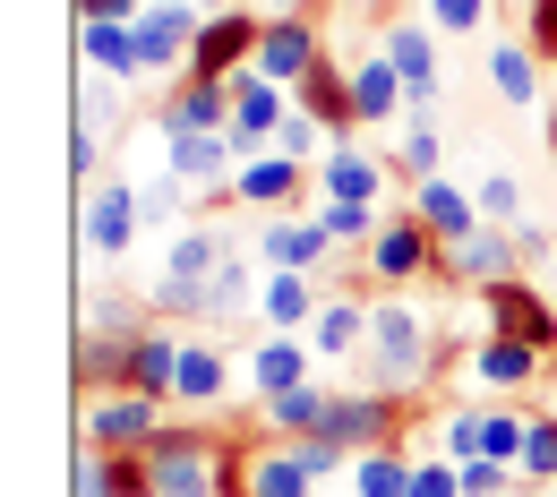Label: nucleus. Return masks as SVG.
Masks as SVG:
<instances>
[{
    "instance_id": "f257e3e1",
    "label": "nucleus",
    "mask_w": 557,
    "mask_h": 497,
    "mask_svg": "<svg viewBox=\"0 0 557 497\" xmlns=\"http://www.w3.org/2000/svg\"><path fill=\"white\" fill-rule=\"evenodd\" d=\"M369 386L377 395H412L420 377H429V326H420L404 300H386V309H369Z\"/></svg>"
},
{
    "instance_id": "f03ea898",
    "label": "nucleus",
    "mask_w": 557,
    "mask_h": 497,
    "mask_svg": "<svg viewBox=\"0 0 557 497\" xmlns=\"http://www.w3.org/2000/svg\"><path fill=\"white\" fill-rule=\"evenodd\" d=\"M258 44H267V17H249V9H214L207 26H198V44H189V86H232V77L258 61Z\"/></svg>"
},
{
    "instance_id": "7ed1b4c3",
    "label": "nucleus",
    "mask_w": 557,
    "mask_h": 497,
    "mask_svg": "<svg viewBox=\"0 0 557 497\" xmlns=\"http://www.w3.org/2000/svg\"><path fill=\"white\" fill-rule=\"evenodd\" d=\"M146 489L154 497H214L223 489V455H214L198 428H163L146 446Z\"/></svg>"
},
{
    "instance_id": "20e7f679",
    "label": "nucleus",
    "mask_w": 557,
    "mask_h": 497,
    "mask_svg": "<svg viewBox=\"0 0 557 497\" xmlns=\"http://www.w3.org/2000/svg\"><path fill=\"white\" fill-rule=\"evenodd\" d=\"M138 26V70H189V44H198V26H207V9L198 0H154V9H138L129 17Z\"/></svg>"
},
{
    "instance_id": "39448f33",
    "label": "nucleus",
    "mask_w": 557,
    "mask_h": 497,
    "mask_svg": "<svg viewBox=\"0 0 557 497\" xmlns=\"http://www.w3.org/2000/svg\"><path fill=\"white\" fill-rule=\"evenodd\" d=\"M154 437H163L154 428V395H138V386L86 403V446H103V455H146Z\"/></svg>"
},
{
    "instance_id": "423d86ee",
    "label": "nucleus",
    "mask_w": 557,
    "mask_h": 497,
    "mask_svg": "<svg viewBox=\"0 0 557 497\" xmlns=\"http://www.w3.org/2000/svg\"><path fill=\"white\" fill-rule=\"evenodd\" d=\"M318 61H326V44H318V26H309V17H267V44H258V61H249V70L267 77V86H300Z\"/></svg>"
},
{
    "instance_id": "0eeeda50",
    "label": "nucleus",
    "mask_w": 557,
    "mask_h": 497,
    "mask_svg": "<svg viewBox=\"0 0 557 497\" xmlns=\"http://www.w3.org/2000/svg\"><path fill=\"white\" fill-rule=\"evenodd\" d=\"M412 214H420V232L437 240V258H446V249H463L472 232H488L481 198H463L455 181H420V207H412Z\"/></svg>"
},
{
    "instance_id": "6e6552de",
    "label": "nucleus",
    "mask_w": 557,
    "mask_h": 497,
    "mask_svg": "<svg viewBox=\"0 0 557 497\" xmlns=\"http://www.w3.org/2000/svg\"><path fill=\"white\" fill-rule=\"evenodd\" d=\"M283 121H292V86H267L258 70H240V77H232V146L275 138Z\"/></svg>"
},
{
    "instance_id": "1a4fd4ad",
    "label": "nucleus",
    "mask_w": 557,
    "mask_h": 497,
    "mask_svg": "<svg viewBox=\"0 0 557 497\" xmlns=\"http://www.w3.org/2000/svg\"><path fill=\"white\" fill-rule=\"evenodd\" d=\"M232 154H240L232 129H189V138H163V172H172L181 189H189V181L207 189V181H232Z\"/></svg>"
},
{
    "instance_id": "9d476101",
    "label": "nucleus",
    "mask_w": 557,
    "mask_h": 497,
    "mask_svg": "<svg viewBox=\"0 0 557 497\" xmlns=\"http://www.w3.org/2000/svg\"><path fill=\"white\" fill-rule=\"evenodd\" d=\"M369 266H377L386 284H412V275H429V266H437V240L420 232V214H395V223L369 240Z\"/></svg>"
},
{
    "instance_id": "9b49d317",
    "label": "nucleus",
    "mask_w": 557,
    "mask_h": 497,
    "mask_svg": "<svg viewBox=\"0 0 557 497\" xmlns=\"http://www.w3.org/2000/svg\"><path fill=\"white\" fill-rule=\"evenodd\" d=\"M437 275H455V284H515V240H506V223H488V232H472L463 249H446L437 258Z\"/></svg>"
},
{
    "instance_id": "f8f14e48",
    "label": "nucleus",
    "mask_w": 557,
    "mask_h": 497,
    "mask_svg": "<svg viewBox=\"0 0 557 497\" xmlns=\"http://www.w3.org/2000/svg\"><path fill=\"white\" fill-rule=\"evenodd\" d=\"M481 309H488V326H497V335H523V344L557 352V318L541 309V291H523V284H488V291H481Z\"/></svg>"
},
{
    "instance_id": "ddd939ff",
    "label": "nucleus",
    "mask_w": 557,
    "mask_h": 497,
    "mask_svg": "<svg viewBox=\"0 0 557 497\" xmlns=\"http://www.w3.org/2000/svg\"><path fill=\"white\" fill-rule=\"evenodd\" d=\"M326 249H335V232H326L318 214H309V223H300V214H283V223L258 232V258H267V266H292V275H318V258H326Z\"/></svg>"
},
{
    "instance_id": "4468645a",
    "label": "nucleus",
    "mask_w": 557,
    "mask_h": 497,
    "mask_svg": "<svg viewBox=\"0 0 557 497\" xmlns=\"http://www.w3.org/2000/svg\"><path fill=\"white\" fill-rule=\"evenodd\" d=\"M386 61L404 70V95H412V112L437 103V44H429V26L404 17V26H386Z\"/></svg>"
},
{
    "instance_id": "2eb2a0df",
    "label": "nucleus",
    "mask_w": 557,
    "mask_h": 497,
    "mask_svg": "<svg viewBox=\"0 0 557 497\" xmlns=\"http://www.w3.org/2000/svg\"><path fill=\"white\" fill-rule=\"evenodd\" d=\"M404 103H412V95H404V70H395V61H386V44H377V52H369V61L351 70V112L386 129V121H395Z\"/></svg>"
},
{
    "instance_id": "dca6fc26",
    "label": "nucleus",
    "mask_w": 557,
    "mask_h": 497,
    "mask_svg": "<svg viewBox=\"0 0 557 497\" xmlns=\"http://www.w3.org/2000/svg\"><path fill=\"white\" fill-rule=\"evenodd\" d=\"M77 223H86V249H103V258H121V249L138 240V198H129V189H95Z\"/></svg>"
},
{
    "instance_id": "f3484780",
    "label": "nucleus",
    "mask_w": 557,
    "mask_h": 497,
    "mask_svg": "<svg viewBox=\"0 0 557 497\" xmlns=\"http://www.w3.org/2000/svg\"><path fill=\"white\" fill-rule=\"evenodd\" d=\"M232 258H240V249H232L223 232H181V240H172V258H163V284H214Z\"/></svg>"
},
{
    "instance_id": "a211bd4d",
    "label": "nucleus",
    "mask_w": 557,
    "mask_h": 497,
    "mask_svg": "<svg viewBox=\"0 0 557 497\" xmlns=\"http://www.w3.org/2000/svg\"><path fill=\"white\" fill-rule=\"evenodd\" d=\"M472 377H481V386H532V377H541V344H523V335H488L481 352H472Z\"/></svg>"
},
{
    "instance_id": "6ab92c4d",
    "label": "nucleus",
    "mask_w": 557,
    "mask_h": 497,
    "mask_svg": "<svg viewBox=\"0 0 557 497\" xmlns=\"http://www.w3.org/2000/svg\"><path fill=\"white\" fill-rule=\"evenodd\" d=\"M189 129H232V86H181L163 103V138H189Z\"/></svg>"
},
{
    "instance_id": "aec40b11",
    "label": "nucleus",
    "mask_w": 557,
    "mask_h": 497,
    "mask_svg": "<svg viewBox=\"0 0 557 497\" xmlns=\"http://www.w3.org/2000/svg\"><path fill=\"white\" fill-rule=\"evenodd\" d=\"M292 103H300V112H318L326 129H351V121H360V112H351V77L335 70V61H318V70L300 77V86H292Z\"/></svg>"
},
{
    "instance_id": "412c9836",
    "label": "nucleus",
    "mask_w": 557,
    "mask_h": 497,
    "mask_svg": "<svg viewBox=\"0 0 557 497\" xmlns=\"http://www.w3.org/2000/svg\"><path fill=\"white\" fill-rule=\"evenodd\" d=\"M488 86L523 112V103H541V52L532 44H488Z\"/></svg>"
},
{
    "instance_id": "4be33fe9",
    "label": "nucleus",
    "mask_w": 557,
    "mask_h": 497,
    "mask_svg": "<svg viewBox=\"0 0 557 497\" xmlns=\"http://www.w3.org/2000/svg\"><path fill=\"white\" fill-rule=\"evenodd\" d=\"M309 463H300V446H267V455H249V497H309Z\"/></svg>"
},
{
    "instance_id": "5701e85b",
    "label": "nucleus",
    "mask_w": 557,
    "mask_h": 497,
    "mask_svg": "<svg viewBox=\"0 0 557 497\" xmlns=\"http://www.w3.org/2000/svg\"><path fill=\"white\" fill-rule=\"evenodd\" d=\"M249 377H258V403H267V395H292V386H309V352H300L292 335H275L267 352H249Z\"/></svg>"
},
{
    "instance_id": "b1692460",
    "label": "nucleus",
    "mask_w": 557,
    "mask_h": 497,
    "mask_svg": "<svg viewBox=\"0 0 557 497\" xmlns=\"http://www.w3.org/2000/svg\"><path fill=\"white\" fill-rule=\"evenodd\" d=\"M300 172L309 163H292V154H267V163H240L232 181H240V207H283L292 189H300Z\"/></svg>"
},
{
    "instance_id": "393cba45",
    "label": "nucleus",
    "mask_w": 557,
    "mask_h": 497,
    "mask_svg": "<svg viewBox=\"0 0 557 497\" xmlns=\"http://www.w3.org/2000/svg\"><path fill=\"white\" fill-rule=\"evenodd\" d=\"M351 497H412V463H404L395 446L351 455Z\"/></svg>"
},
{
    "instance_id": "a878e982",
    "label": "nucleus",
    "mask_w": 557,
    "mask_h": 497,
    "mask_svg": "<svg viewBox=\"0 0 557 497\" xmlns=\"http://www.w3.org/2000/svg\"><path fill=\"white\" fill-rule=\"evenodd\" d=\"M267 421H275V428H300V437H326V421H335V395H326V386L267 395Z\"/></svg>"
},
{
    "instance_id": "bb28decb",
    "label": "nucleus",
    "mask_w": 557,
    "mask_h": 497,
    "mask_svg": "<svg viewBox=\"0 0 557 497\" xmlns=\"http://www.w3.org/2000/svg\"><path fill=\"white\" fill-rule=\"evenodd\" d=\"M223 386H232L223 352H214V344H181V377H172V395H181V403H214Z\"/></svg>"
},
{
    "instance_id": "cd10ccee",
    "label": "nucleus",
    "mask_w": 557,
    "mask_h": 497,
    "mask_svg": "<svg viewBox=\"0 0 557 497\" xmlns=\"http://www.w3.org/2000/svg\"><path fill=\"white\" fill-rule=\"evenodd\" d=\"M172 377H181V344L172 335H138L129 344V386L138 395H172Z\"/></svg>"
},
{
    "instance_id": "c85d7f7f",
    "label": "nucleus",
    "mask_w": 557,
    "mask_h": 497,
    "mask_svg": "<svg viewBox=\"0 0 557 497\" xmlns=\"http://www.w3.org/2000/svg\"><path fill=\"white\" fill-rule=\"evenodd\" d=\"M77 44H86V61L112 77H146L138 70V26H77Z\"/></svg>"
},
{
    "instance_id": "c756f323",
    "label": "nucleus",
    "mask_w": 557,
    "mask_h": 497,
    "mask_svg": "<svg viewBox=\"0 0 557 497\" xmlns=\"http://www.w3.org/2000/svg\"><path fill=\"white\" fill-rule=\"evenodd\" d=\"M258 309H267V318L283 326V335H292V326H309V309H318V291H309V275H292V266H275V284L258 291Z\"/></svg>"
},
{
    "instance_id": "7c9ffc66",
    "label": "nucleus",
    "mask_w": 557,
    "mask_h": 497,
    "mask_svg": "<svg viewBox=\"0 0 557 497\" xmlns=\"http://www.w3.org/2000/svg\"><path fill=\"white\" fill-rule=\"evenodd\" d=\"M369 344V309H351V300H335V309H318V360H344Z\"/></svg>"
},
{
    "instance_id": "2f4dec72",
    "label": "nucleus",
    "mask_w": 557,
    "mask_h": 497,
    "mask_svg": "<svg viewBox=\"0 0 557 497\" xmlns=\"http://www.w3.org/2000/svg\"><path fill=\"white\" fill-rule=\"evenodd\" d=\"M326 198H377V154L326 146Z\"/></svg>"
},
{
    "instance_id": "473e14b6",
    "label": "nucleus",
    "mask_w": 557,
    "mask_h": 497,
    "mask_svg": "<svg viewBox=\"0 0 557 497\" xmlns=\"http://www.w3.org/2000/svg\"><path fill=\"white\" fill-rule=\"evenodd\" d=\"M318 223H326L335 240H377V232H386L369 198H318Z\"/></svg>"
},
{
    "instance_id": "72a5a7b5",
    "label": "nucleus",
    "mask_w": 557,
    "mask_h": 497,
    "mask_svg": "<svg viewBox=\"0 0 557 497\" xmlns=\"http://www.w3.org/2000/svg\"><path fill=\"white\" fill-rule=\"evenodd\" d=\"M326 138H335V129H326L318 112H300V103H292V121L275 129V146L292 154V163H309V154H326Z\"/></svg>"
},
{
    "instance_id": "f704fd0d",
    "label": "nucleus",
    "mask_w": 557,
    "mask_h": 497,
    "mask_svg": "<svg viewBox=\"0 0 557 497\" xmlns=\"http://www.w3.org/2000/svg\"><path fill=\"white\" fill-rule=\"evenodd\" d=\"M437 163H446V138H437V129H412V138L395 146V172H412V181H437Z\"/></svg>"
},
{
    "instance_id": "c9c22d12",
    "label": "nucleus",
    "mask_w": 557,
    "mask_h": 497,
    "mask_svg": "<svg viewBox=\"0 0 557 497\" xmlns=\"http://www.w3.org/2000/svg\"><path fill=\"white\" fill-rule=\"evenodd\" d=\"M437 437H446V463H481V455H488V446H481V412H455Z\"/></svg>"
},
{
    "instance_id": "e433bc0d",
    "label": "nucleus",
    "mask_w": 557,
    "mask_h": 497,
    "mask_svg": "<svg viewBox=\"0 0 557 497\" xmlns=\"http://www.w3.org/2000/svg\"><path fill=\"white\" fill-rule=\"evenodd\" d=\"M481 214H488V223H515V214H523V189H515V172H488V181H481Z\"/></svg>"
},
{
    "instance_id": "4c0bfd02",
    "label": "nucleus",
    "mask_w": 557,
    "mask_h": 497,
    "mask_svg": "<svg viewBox=\"0 0 557 497\" xmlns=\"http://www.w3.org/2000/svg\"><path fill=\"white\" fill-rule=\"evenodd\" d=\"M506 489H515V463H497V455L463 463V497H506Z\"/></svg>"
},
{
    "instance_id": "58836bf2",
    "label": "nucleus",
    "mask_w": 557,
    "mask_h": 497,
    "mask_svg": "<svg viewBox=\"0 0 557 497\" xmlns=\"http://www.w3.org/2000/svg\"><path fill=\"white\" fill-rule=\"evenodd\" d=\"M300 463H309V481H335V472L351 463V446L344 437H300Z\"/></svg>"
},
{
    "instance_id": "ea45409f",
    "label": "nucleus",
    "mask_w": 557,
    "mask_h": 497,
    "mask_svg": "<svg viewBox=\"0 0 557 497\" xmlns=\"http://www.w3.org/2000/svg\"><path fill=\"white\" fill-rule=\"evenodd\" d=\"M523 472H532V481H557V421H532V446H523Z\"/></svg>"
},
{
    "instance_id": "a19ab883",
    "label": "nucleus",
    "mask_w": 557,
    "mask_h": 497,
    "mask_svg": "<svg viewBox=\"0 0 557 497\" xmlns=\"http://www.w3.org/2000/svg\"><path fill=\"white\" fill-rule=\"evenodd\" d=\"M412 497H463V463H412Z\"/></svg>"
},
{
    "instance_id": "79ce46f5",
    "label": "nucleus",
    "mask_w": 557,
    "mask_h": 497,
    "mask_svg": "<svg viewBox=\"0 0 557 497\" xmlns=\"http://www.w3.org/2000/svg\"><path fill=\"white\" fill-rule=\"evenodd\" d=\"M488 17V0H429V26H446V35H472Z\"/></svg>"
},
{
    "instance_id": "37998d69",
    "label": "nucleus",
    "mask_w": 557,
    "mask_h": 497,
    "mask_svg": "<svg viewBox=\"0 0 557 497\" xmlns=\"http://www.w3.org/2000/svg\"><path fill=\"white\" fill-rule=\"evenodd\" d=\"M172 207H181V181H172V172L138 189V223H172Z\"/></svg>"
},
{
    "instance_id": "c03bdc74",
    "label": "nucleus",
    "mask_w": 557,
    "mask_h": 497,
    "mask_svg": "<svg viewBox=\"0 0 557 497\" xmlns=\"http://www.w3.org/2000/svg\"><path fill=\"white\" fill-rule=\"evenodd\" d=\"M86 335H103V344H138V309H95Z\"/></svg>"
},
{
    "instance_id": "a18cd8bd",
    "label": "nucleus",
    "mask_w": 557,
    "mask_h": 497,
    "mask_svg": "<svg viewBox=\"0 0 557 497\" xmlns=\"http://www.w3.org/2000/svg\"><path fill=\"white\" fill-rule=\"evenodd\" d=\"M138 0H77V26H129Z\"/></svg>"
},
{
    "instance_id": "49530a36",
    "label": "nucleus",
    "mask_w": 557,
    "mask_h": 497,
    "mask_svg": "<svg viewBox=\"0 0 557 497\" xmlns=\"http://www.w3.org/2000/svg\"><path fill=\"white\" fill-rule=\"evenodd\" d=\"M532 52L557 61V0H532Z\"/></svg>"
},
{
    "instance_id": "de8ad7c7",
    "label": "nucleus",
    "mask_w": 557,
    "mask_h": 497,
    "mask_svg": "<svg viewBox=\"0 0 557 497\" xmlns=\"http://www.w3.org/2000/svg\"><path fill=\"white\" fill-rule=\"evenodd\" d=\"M70 172H95V129L77 121V138H70Z\"/></svg>"
},
{
    "instance_id": "09e8293b",
    "label": "nucleus",
    "mask_w": 557,
    "mask_h": 497,
    "mask_svg": "<svg viewBox=\"0 0 557 497\" xmlns=\"http://www.w3.org/2000/svg\"><path fill=\"white\" fill-rule=\"evenodd\" d=\"M267 9H275V17H300V0H267Z\"/></svg>"
},
{
    "instance_id": "8fccbe9b",
    "label": "nucleus",
    "mask_w": 557,
    "mask_h": 497,
    "mask_svg": "<svg viewBox=\"0 0 557 497\" xmlns=\"http://www.w3.org/2000/svg\"><path fill=\"white\" fill-rule=\"evenodd\" d=\"M198 9H207V17H214V9H240V0H198Z\"/></svg>"
}]
</instances>
